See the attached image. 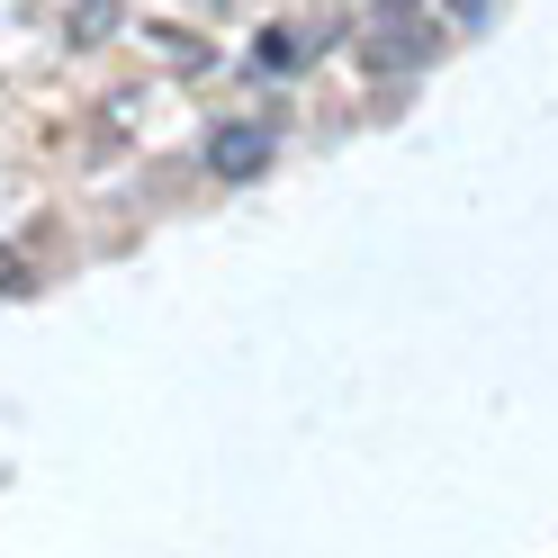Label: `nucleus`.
Wrapping results in <instances>:
<instances>
[{"label": "nucleus", "mask_w": 558, "mask_h": 558, "mask_svg": "<svg viewBox=\"0 0 558 558\" xmlns=\"http://www.w3.org/2000/svg\"><path fill=\"white\" fill-rule=\"evenodd\" d=\"M496 10H505V0H441V19H450V27H486Z\"/></svg>", "instance_id": "obj_3"}, {"label": "nucleus", "mask_w": 558, "mask_h": 558, "mask_svg": "<svg viewBox=\"0 0 558 558\" xmlns=\"http://www.w3.org/2000/svg\"><path fill=\"white\" fill-rule=\"evenodd\" d=\"M433 46H441V37H433V27H414V10H388V19L361 37V63H369V73H424Z\"/></svg>", "instance_id": "obj_1"}, {"label": "nucleus", "mask_w": 558, "mask_h": 558, "mask_svg": "<svg viewBox=\"0 0 558 558\" xmlns=\"http://www.w3.org/2000/svg\"><path fill=\"white\" fill-rule=\"evenodd\" d=\"M19 289H27V262L10 253V243H0V298H19Z\"/></svg>", "instance_id": "obj_4"}, {"label": "nucleus", "mask_w": 558, "mask_h": 558, "mask_svg": "<svg viewBox=\"0 0 558 558\" xmlns=\"http://www.w3.org/2000/svg\"><path fill=\"white\" fill-rule=\"evenodd\" d=\"M262 162H270V126L234 118V126H217V135H207V171H217V181H253Z\"/></svg>", "instance_id": "obj_2"}]
</instances>
